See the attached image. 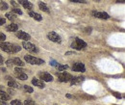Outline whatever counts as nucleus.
<instances>
[{
    "instance_id": "16",
    "label": "nucleus",
    "mask_w": 125,
    "mask_h": 105,
    "mask_svg": "<svg viewBox=\"0 0 125 105\" xmlns=\"http://www.w3.org/2000/svg\"><path fill=\"white\" fill-rule=\"evenodd\" d=\"M8 86L11 87V88H15V89H18L19 88V85L16 83L14 79L12 80H9V83H8Z\"/></svg>"
},
{
    "instance_id": "24",
    "label": "nucleus",
    "mask_w": 125,
    "mask_h": 105,
    "mask_svg": "<svg viewBox=\"0 0 125 105\" xmlns=\"http://www.w3.org/2000/svg\"><path fill=\"white\" fill-rule=\"evenodd\" d=\"M24 91L25 92H27V93H33V88H31L30 86H28V85H25L24 86Z\"/></svg>"
},
{
    "instance_id": "8",
    "label": "nucleus",
    "mask_w": 125,
    "mask_h": 105,
    "mask_svg": "<svg viewBox=\"0 0 125 105\" xmlns=\"http://www.w3.org/2000/svg\"><path fill=\"white\" fill-rule=\"evenodd\" d=\"M16 37L19 38L20 40H24V41H28V40L31 39V36L29 34H27L26 32H23V31L16 32Z\"/></svg>"
},
{
    "instance_id": "18",
    "label": "nucleus",
    "mask_w": 125,
    "mask_h": 105,
    "mask_svg": "<svg viewBox=\"0 0 125 105\" xmlns=\"http://www.w3.org/2000/svg\"><path fill=\"white\" fill-rule=\"evenodd\" d=\"M39 7H40V9H41L42 11L46 12V13H49V9H48V7L46 6V4H44L43 2H40V3H39Z\"/></svg>"
},
{
    "instance_id": "30",
    "label": "nucleus",
    "mask_w": 125,
    "mask_h": 105,
    "mask_svg": "<svg viewBox=\"0 0 125 105\" xmlns=\"http://www.w3.org/2000/svg\"><path fill=\"white\" fill-rule=\"evenodd\" d=\"M6 65H7L8 67H12V66L14 65V62H13V60H8L7 63H6Z\"/></svg>"
},
{
    "instance_id": "19",
    "label": "nucleus",
    "mask_w": 125,
    "mask_h": 105,
    "mask_svg": "<svg viewBox=\"0 0 125 105\" xmlns=\"http://www.w3.org/2000/svg\"><path fill=\"white\" fill-rule=\"evenodd\" d=\"M13 62H14L15 65L18 66V67H23V66H24V63L20 60L19 58H15V59L13 60Z\"/></svg>"
},
{
    "instance_id": "34",
    "label": "nucleus",
    "mask_w": 125,
    "mask_h": 105,
    "mask_svg": "<svg viewBox=\"0 0 125 105\" xmlns=\"http://www.w3.org/2000/svg\"><path fill=\"white\" fill-rule=\"evenodd\" d=\"M0 105H7V103L5 102V100H3V99H0Z\"/></svg>"
},
{
    "instance_id": "9",
    "label": "nucleus",
    "mask_w": 125,
    "mask_h": 105,
    "mask_svg": "<svg viewBox=\"0 0 125 105\" xmlns=\"http://www.w3.org/2000/svg\"><path fill=\"white\" fill-rule=\"evenodd\" d=\"M93 15L95 17H98V18H101V19H108L110 17V15L105 12H94Z\"/></svg>"
},
{
    "instance_id": "3",
    "label": "nucleus",
    "mask_w": 125,
    "mask_h": 105,
    "mask_svg": "<svg viewBox=\"0 0 125 105\" xmlns=\"http://www.w3.org/2000/svg\"><path fill=\"white\" fill-rule=\"evenodd\" d=\"M87 46V44L84 42V41H82L81 39H79V38H76L75 39V43H73L72 45H71V47L72 48H75V49H77V50H81L82 48H84V47H86Z\"/></svg>"
},
{
    "instance_id": "32",
    "label": "nucleus",
    "mask_w": 125,
    "mask_h": 105,
    "mask_svg": "<svg viewBox=\"0 0 125 105\" xmlns=\"http://www.w3.org/2000/svg\"><path fill=\"white\" fill-rule=\"evenodd\" d=\"M113 94H114L115 96H116L117 98H121V94H119L118 93H113Z\"/></svg>"
},
{
    "instance_id": "35",
    "label": "nucleus",
    "mask_w": 125,
    "mask_h": 105,
    "mask_svg": "<svg viewBox=\"0 0 125 105\" xmlns=\"http://www.w3.org/2000/svg\"><path fill=\"white\" fill-rule=\"evenodd\" d=\"M70 1H71V2H80V3H81V2H84V3L86 2V1H84V0H70Z\"/></svg>"
},
{
    "instance_id": "6",
    "label": "nucleus",
    "mask_w": 125,
    "mask_h": 105,
    "mask_svg": "<svg viewBox=\"0 0 125 105\" xmlns=\"http://www.w3.org/2000/svg\"><path fill=\"white\" fill-rule=\"evenodd\" d=\"M22 46H23L26 50H29V51H31V52H37V51H38V49L36 48V45H33L32 43L27 42V41H24V42L22 43Z\"/></svg>"
},
{
    "instance_id": "37",
    "label": "nucleus",
    "mask_w": 125,
    "mask_h": 105,
    "mask_svg": "<svg viewBox=\"0 0 125 105\" xmlns=\"http://www.w3.org/2000/svg\"><path fill=\"white\" fill-rule=\"evenodd\" d=\"M73 53H74V52H66L65 55H69V54H73Z\"/></svg>"
},
{
    "instance_id": "21",
    "label": "nucleus",
    "mask_w": 125,
    "mask_h": 105,
    "mask_svg": "<svg viewBox=\"0 0 125 105\" xmlns=\"http://www.w3.org/2000/svg\"><path fill=\"white\" fill-rule=\"evenodd\" d=\"M0 9L1 10H8V4L5 3L4 1L0 0Z\"/></svg>"
},
{
    "instance_id": "36",
    "label": "nucleus",
    "mask_w": 125,
    "mask_h": 105,
    "mask_svg": "<svg viewBox=\"0 0 125 105\" xmlns=\"http://www.w3.org/2000/svg\"><path fill=\"white\" fill-rule=\"evenodd\" d=\"M3 64V58H2V56L0 55V65H2Z\"/></svg>"
},
{
    "instance_id": "39",
    "label": "nucleus",
    "mask_w": 125,
    "mask_h": 105,
    "mask_svg": "<svg viewBox=\"0 0 125 105\" xmlns=\"http://www.w3.org/2000/svg\"><path fill=\"white\" fill-rule=\"evenodd\" d=\"M94 1H96V2H98V1H99V0H94Z\"/></svg>"
},
{
    "instance_id": "29",
    "label": "nucleus",
    "mask_w": 125,
    "mask_h": 105,
    "mask_svg": "<svg viewBox=\"0 0 125 105\" xmlns=\"http://www.w3.org/2000/svg\"><path fill=\"white\" fill-rule=\"evenodd\" d=\"M6 40V36L3 33H0V42H4Z\"/></svg>"
},
{
    "instance_id": "11",
    "label": "nucleus",
    "mask_w": 125,
    "mask_h": 105,
    "mask_svg": "<svg viewBox=\"0 0 125 105\" xmlns=\"http://www.w3.org/2000/svg\"><path fill=\"white\" fill-rule=\"evenodd\" d=\"M40 76H41V78H42L43 81H45V82H51V81L53 80L52 75L47 73V72H42V73H40Z\"/></svg>"
},
{
    "instance_id": "15",
    "label": "nucleus",
    "mask_w": 125,
    "mask_h": 105,
    "mask_svg": "<svg viewBox=\"0 0 125 105\" xmlns=\"http://www.w3.org/2000/svg\"><path fill=\"white\" fill-rule=\"evenodd\" d=\"M29 15L32 16L34 19H36V20H38V21H41L42 19V16L40 15V14H37V13H35V12H29Z\"/></svg>"
},
{
    "instance_id": "2",
    "label": "nucleus",
    "mask_w": 125,
    "mask_h": 105,
    "mask_svg": "<svg viewBox=\"0 0 125 105\" xmlns=\"http://www.w3.org/2000/svg\"><path fill=\"white\" fill-rule=\"evenodd\" d=\"M24 59L26 62H28L29 64L31 65H42L44 63V61L40 59V58H36V57H33L31 55H25L24 56Z\"/></svg>"
},
{
    "instance_id": "13",
    "label": "nucleus",
    "mask_w": 125,
    "mask_h": 105,
    "mask_svg": "<svg viewBox=\"0 0 125 105\" xmlns=\"http://www.w3.org/2000/svg\"><path fill=\"white\" fill-rule=\"evenodd\" d=\"M32 84L35 85V86H37V87H39V88H41V89L44 88V84H43V82L41 81V80H39V79H36V78H34V79L32 80Z\"/></svg>"
},
{
    "instance_id": "20",
    "label": "nucleus",
    "mask_w": 125,
    "mask_h": 105,
    "mask_svg": "<svg viewBox=\"0 0 125 105\" xmlns=\"http://www.w3.org/2000/svg\"><path fill=\"white\" fill-rule=\"evenodd\" d=\"M6 16H7V18L10 19V20H15L16 18V15H15L14 13H7V14H6Z\"/></svg>"
},
{
    "instance_id": "10",
    "label": "nucleus",
    "mask_w": 125,
    "mask_h": 105,
    "mask_svg": "<svg viewBox=\"0 0 125 105\" xmlns=\"http://www.w3.org/2000/svg\"><path fill=\"white\" fill-rule=\"evenodd\" d=\"M84 79H85V77H83V76H78V77H74V78L72 77V79L70 80V84H71V86L78 85L84 81Z\"/></svg>"
},
{
    "instance_id": "22",
    "label": "nucleus",
    "mask_w": 125,
    "mask_h": 105,
    "mask_svg": "<svg viewBox=\"0 0 125 105\" xmlns=\"http://www.w3.org/2000/svg\"><path fill=\"white\" fill-rule=\"evenodd\" d=\"M57 68H58V70H59L60 71H62V70H67L68 66H67V65H58V66H57Z\"/></svg>"
},
{
    "instance_id": "26",
    "label": "nucleus",
    "mask_w": 125,
    "mask_h": 105,
    "mask_svg": "<svg viewBox=\"0 0 125 105\" xmlns=\"http://www.w3.org/2000/svg\"><path fill=\"white\" fill-rule=\"evenodd\" d=\"M13 13H16L17 15H22V12H21V10L20 9H17V8H14L13 9Z\"/></svg>"
},
{
    "instance_id": "31",
    "label": "nucleus",
    "mask_w": 125,
    "mask_h": 105,
    "mask_svg": "<svg viewBox=\"0 0 125 105\" xmlns=\"http://www.w3.org/2000/svg\"><path fill=\"white\" fill-rule=\"evenodd\" d=\"M6 24V19L3 17H0V25H4Z\"/></svg>"
},
{
    "instance_id": "5",
    "label": "nucleus",
    "mask_w": 125,
    "mask_h": 105,
    "mask_svg": "<svg viewBox=\"0 0 125 105\" xmlns=\"http://www.w3.org/2000/svg\"><path fill=\"white\" fill-rule=\"evenodd\" d=\"M48 39L51 41V42H54V43H61V37L56 33V32H49L48 35H47Z\"/></svg>"
},
{
    "instance_id": "14",
    "label": "nucleus",
    "mask_w": 125,
    "mask_h": 105,
    "mask_svg": "<svg viewBox=\"0 0 125 105\" xmlns=\"http://www.w3.org/2000/svg\"><path fill=\"white\" fill-rule=\"evenodd\" d=\"M6 29H7V31H9V32H16L17 29H18V26H17V24L11 23V24H9V25L6 26Z\"/></svg>"
},
{
    "instance_id": "1",
    "label": "nucleus",
    "mask_w": 125,
    "mask_h": 105,
    "mask_svg": "<svg viewBox=\"0 0 125 105\" xmlns=\"http://www.w3.org/2000/svg\"><path fill=\"white\" fill-rule=\"evenodd\" d=\"M0 48L5 51V52H8V53H16L18 52L21 48L20 46L16 45H13V44H10V43H1L0 44Z\"/></svg>"
},
{
    "instance_id": "28",
    "label": "nucleus",
    "mask_w": 125,
    "mask_h": 105,
    "mask_svg": "<svg viewBox=\"0 0 125 105\" xmlns=\"http://www.w3.org/2000/svg\"><path fill=\"white\" fill-rule=\"evenodd\" d=\"M11 104L12 105H21V102H20V100H18V99H15V100H13V101L11 102Z\"/></svg>"
},
{
    "instance_id": "4",
    "label": "nucleus",
    "mask_w": 125,
    "mask_h": 105,
    "mask_svg": "<svg viewBox=\"0 0 125 105\" xmlns=\"http://www.w3.org/2000/svg\"><path fill=\"white\" fill-rule=\"evenodd\" d=\"M58 77H59V81L61 82H68L72 79V75L68 72H61L58 74Z\"/></svg>"
},
{
    "instance_id": "27",
    "label": "nucleus",
    "mask_w": 125,
    "mask_h": 105,
    "mask_svg": "<svg viewBox=\"0 0 125 105\" xmlns=\"http://www.w3.org/2000/svg\"><path fill=\"white\" fill-rule=\"evenodd\" d=\"M24 104L25 105H35V102L31 100V99H27V100H25L24 101Z\"/></svg>"
},
{
    "instance_id": "23",
    "label": "nucleus",
    "mask_w": 125,
    "mask_h": 105,
    "mask_svg": "<svg viewBox=\"0 0 125 105\" xmlns=\"http://www.w3.org/2000/svg\"><path fill=\"white\" fill-rule=\"evenodd\" d=\"M16 75H17V78L20 79V80H26L28 78L27 74H25V73H18V74Z\"/></svg>"
},
{
    "instance_id": "12",
    "label": "nucleus",
    "mask_w": 125,
    "mask_h": 105,
    "mask_svg": "<svg viewBox=\"0 0 125 105\" xmlns=\"http://www.w3.org/2000/svg\"><path fill=\"white\" fill-rule=\"evenodd\" d=\"M19 3H20L25 9H27V10H31L32 8H33L32 3H30L28 0H19Z\"/></svg>"
},
{
    "instance_id": "38",
    "label": "nucleus",
    "mask_w": 125,
    "mask_h": 105,
    "mask_svg": "<svg viewBox=\"0 0 125 105\" xmlns=\"http://www.w3.org/2000/svg\"><path fill=\"white\" fill-rule=\"evenodd\" d=\"M66 97H68V98H71L72 96H71V95H70L69 93H67V94H66Z\"/></svg>"
},
{
    "instance_id": "25",
    "label": "nucleus",
    "mask_w": 125,
    "mask_h": 105,
    "mask_svg": "<svg viewBox=\"0 0 125 105\" xmlns=\"http://www.w3.org/2000/svg\"><path fill=\"white\" fill-rule=\"evenodd\" d=\"M15 71H16V74H18V73H24V70L23 69H20V68H16L15 69Z\"/></svg>"
},
{
    "instance_id": "7",
    "label": "nucleus",
    "mask_w": 125,
    "mask_h": 105,
    "mask_svg": "<svg viewBox=\"0 0 125 105\" xmlns=\"http://www.w3.org/2000/svg\"><path fill=\"white\" fill-rule=\"evenodd\" d=\"M72 70L74 71H79V72H85L86 71V68H85V65L83 63H75L72 67Z\"/></svg>"
},
{
    "instance_id": "17",
    "label": "nucleus",
    "mask_w": 125,
    "mask_h": 105,
    "mask_svg": "<svg viewBox=\"0 0 125 105\" xmlns=\"http://www.w3.org/2000/svg\"><path fill=\"white\" fill-rule=\"evenodd\" d=\"M0 97H1V99H3V100H9L11 97H10V95L6 93V92H2V91H0Z\"/></svg>"
},
{
    "instance_id": "33",
    "label": "nucleus",
    "mask_w": 125,
    "mask_h": 105,
    "mask_svg": "<svg viewBox=\"0 0 125 105\" xmlns=\"http://www.w3.org/2000/svg\"><path fill=\"white\" fill-rule=\"evenodd\" d=\"M50 65H52V66H58V64H57V62L56 61H54V60H52V61H50Z\"/></svg>"
}]
</instances>
